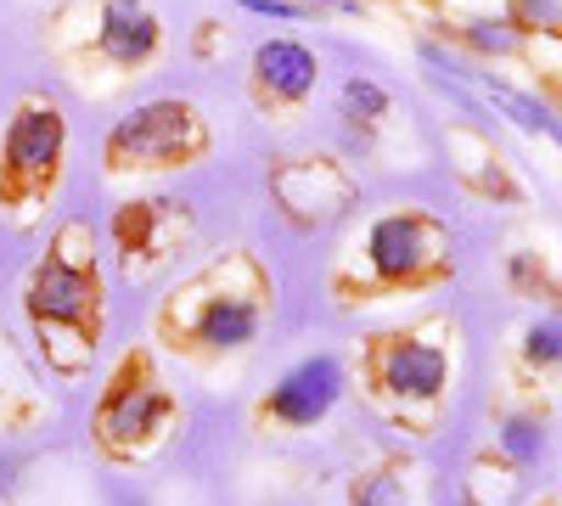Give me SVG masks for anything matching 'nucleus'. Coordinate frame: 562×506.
<instances>
[{
	"label": "nucleus",
	"instance_id": "nucleus-19",
	"mask_svg": "<svg viewBox=\"0 0 562 506\" xmlns=\"http://www.w3.org/2000/svg\"><path fill=\"white\" fill-rule=\"evenodd\" d=\"M243 12H254V18H276V23H310L315 12H304L299 0H237Z\"/></svg>",
	"mask_w": 562,
	"mask_h": 506
},
{
	"label": "nucleus",
	"instance_id": "nucleus-6",
	"mask_svg": "<svg viewBox=\"0 0 562 506\" xmlns=\"http://www.w3.org/2000/svg\"><path fill=\"white\" fill-rule=\"evenodd\" d=\"M180 423V400L169 394V383L158 378V360L147 349H130L108 389L97 394V445L113 456V462H140V456H153L169 428Z\"/></svg>",
	"mask_w": 562,
	"mask_h": 506
},
{
	"label": "nucleus",
	"instance_id": "nucleus-7",
	"mask_svg": "<svg viewBox=\"0 0 562 506\" xmlns=\"http://www.w3.org/2000/svg\"><path fill=\"white\" fill-rule=\"evenodd\" d=\"M366 378L383 405L439 411V400L450 389V349L434 333H383L366 349Z\"/></svg>",
	"mask_w": 562,
	"mask_h": 506
},
{
	"label": "nucleus",
	"instance_id": "nucleus-12",
	"mask_svg": "<svg viewBox=\"0 0 562 506\" xmlns=\"http://www.w3.org/2000/svg\"><path fill=\"white\" fill-rule=\"evenodd\" d=\"M281 169H288L293 180L270 175V192L281 203V214H288L299 232H310V225H326L333 214H344L355 203V175L338 164V158H281Z\"/></svg>",
	"mask_w": 562,
	"mask_h": 506
},
{
	"label": "nucleus",
	"instance_id": "nucleus-11",
	"mask_svg": "<svg viewBox=\"0 0 562 506\" xmlns=\"http://www.w3.org/2000/svg\"><path fill=\"white\" fill-rule=\"evenodd\" d=\"M344 389H349L344 360H338V355H310V360H299V366H288V372H281V383H276V389L265 394V405H259V417H265L270 428L304 434V428H315V423L333 417V405L344 400Z\"/></svg>",
	"mask_w": 562,
	"mask_h": 506
},
{
	"label": "nucleus",
	"instance_id": "nucleus-17",
	"mask_svg": "<svg viewBox=\"0 0 562 506\" xmlns=\"http://www.w3.org/2000/svg\"><path fill=\"white\" fill-rule=\"evenodd\" d=\"M349 506H405V479L400 468H378L355 484V501Z\"/></svg>",
	"mask_w": 562,
	"mask_h": 506
},
{
	"label": "nucleus",
	"instance_id": "nucleus-13",
	"mask_svg": "<svg viewBox=\"0 0 562 506\" xmlns=\"http://www.w3.org/2000/svg\"><path fill=\"white\" fill-rule=\"evenodd\" d=\"M389 113H394V102H389V90H383L378 79H366V74H349V79H344V90H338V119H344L349 130L371 135Z\"/></svg>",
	"mask_w": 562,
	"mask_h": 506
},
{
	"label": "nucleus",
	"instance_id": "nucleus-2",
	"mask_svg": "<svg viewBox=\"0 0 562 506\" xmlns=\"http://www.w3.org/2000/svg\"><path fill=\"white\" fill-rule=\"evenodd\" d=\"M270 276L254 254H225L203 265L192 282H180L164 310H158V338L180 355H243L259 344L265 321H270Z\"/></svg>",
	"mask_w": 562,
	"mask_h": 506
},
{
	"label": "nucleus",
	"instance_id": "nucleus-1",
	"mask_svg": "<svg viewBox=\"0 0 562 506\" xmlns=\"http://www.w3.org/2000/svg\"><path fill=\"white\" fill-rule=\"evenodd\" d=\"M23 315L40 338V355L57 378H79L102 344L108 282H102V248L85 220H63L45 259L23 282Z\"/></svg>",
	"mask_w": 562,
	"mask_h": 506
},
{
	"label": "nucleus",
	"instance_id": "nucleus-16",
	"mask_svg": "<svg viewBox=\"0 0 562 506\" xmlns=\"http://www.w3.org/2000/svg\"><path fill=\"white\" fill-rule=\"evenodd\" d=\"M524 355H529V366L535 372H557V355H562V327H557V315L546 310L535 327L524 333Z\"/></svg>",
	"mask_w": 562,
	"mask_h": 506
},
{
	"label": "nucleus",
	"instance_id": "nucleus-10",
	"mask_svg": "<svg viewBox=\"0 0 562 506\" xmlns=\"http://www.w3.org/2000/svg\"><path fill=\"white\" fill-rule=\"evenodd\" d=\"M315 90H321V57L310 52L304 40L270 34V40L254 45V57H248V97H254L259 113L288 119V113L315 102Z\"/></svg>",
	"mask_w": 562,
	"mask_h": 506
},
{
	"label": "nucleus",
	"instance_id": "nucleus-18",
	"mask_svg": "<svg viewBox=\"0 0 562 506\" xmlns=\"http://www.w3.org/2000/svg\"><path fill=\"white\" fill-rule=\"evenodd\" d=\"M506 23L518 34H540V29H557V0H512Z\"/></svg>",
	"mask_w": 562,
	"mask_h": 506
},
{
	"label": "nucleus",
	"instance_id": "nucleus-4",
	"mask_svg": "<svg viewBox=\"0 0 562 506\" xmlns=\"http://www.w3.org/2000/svg\"><path fill=\"white\" fill-rule=\"evenodd\" d=\"M68 175V113L57 97H23L0 130V214L34 225Z\"/></svg>",
	"mask_w": 562,
	"mask_h": 506
},
{
	"label": "nucleus",
	"instance_id": "nucleus-15",
	"mask_svg": "<svg viewBox=\"0 0 562 506\" xmlns=\"http://www.w3.org/2000/svg\"><path fill=\"white\" fill-rule=\"evenodd\" d=\"M495 439H501V450H506V462L535 468L540 450H546V423H540V417H506Z\"/></svg>",
	"mask_w": 562,
	"mask_h": 506
},
{
	"label": "nucleus",
	"instance_id": "nucleus-8",
	"mask_svg": "<svg viewBox=\"0 0 562 506\" xmlns=\"http://www.w3.org/2000/svg\"><path fill=\"white\" fill-rule=\"evenodd\" d=\"M192 203H175V198H130L113 209V225H108V237H113V254L124 265L130 282H140V276H153L164 270L186 237H192Z\"/></svg>",
	"mask_w": 562,
	"mask_h": 506
},
{
	"label": "nucleus",
	"instance_id": "nucleus-20",
	"mask_svg": "<svg viewBox=\"0 0 562 506\" xmlns=\"http://www.w3.org/2000/svg\"><path fill=\"white\" fill-rule=\"evenodd\" d=\"M299 7H304V12H315V18H321V12H349V18H366V0H299Z\"/></svg>",
	"mask_w": 562,
	"mask_h": 506
},
{
	"label": "nucleus",
	"instance_id": "nucleus-3",
	"mask_svg": "<svg viewBox=\"0 0 562 506\" xmlns=\"http://www.w3.org/2000/svg\"><path fill=\"white\" fill-rule=\"evenodd\" d=\"M349 265H360V282H344L338 299L360 304V293H428L456 270L450 232L428 209H389L360 232L349 248Z\"/></svg>",
	"mask_w": 562,
	"mask_h": 506
},
{
	"label": "nucleus",
	"instance_id": "nucleus-9",
	"mask_svg": "<svg viewBox=\"0 0 562 506\" xmlns=\"http://www.w3.org/2000/svg\"><path fill=\"white\" fill-rule=\"evenodd\" d=\"M169 23L153 0H97L90 7L85 57H97L113 74H147L164 57Z\"/></svg>",
	"mask_w": 562,
	"mask_h": 506
},
{
	"label": "nucleus",
	"instance_id": "nucleus-5",
	"mask_svg": "<svg viewBox=\"0 0 562 506\" xmlns=\"http://www.w3.org/2000/svg\"><path fill=\"white\" fill-rule=\"evenodd\" d=\"M214 153V130L192 97H153L135 102L124 119L108 124L102 135V169L113 180L124 175H175V169H198Z\"/></svg>",
	"mask_w": 562,
	"mask_h": 506
},
{
	"label": "nucleus",
	"instance_id": "nucleus-21",
	"mask_svg": "<svg viewBox=\"0 0 562 506\" xmlns=\"http://www.w3.org/2000/svg\"><path fill=\"white\" fill-rule=\"evenodd\" d=\"M546 506H557V501H546Z\"/></svg>",
	"mask_w": 562,
	"mask_h": 506
},
{
	"label": "nucleus",
	"instance_id": "nucleus-14",
	"mask_svg": "<svg viewBox=\"0 0 562 506\" xmlns=\"http://www.w3.org/2000/svg\"><path fill=\"white\" fill-rule=\"evenodd\" d=\"M461 40L473 45L479 57H512V52H524V34L512 29L506 18H467L461 23Z\"/></svg>",
	"mask_w": 562,
	"mask_h": 506
}]
</instances>
